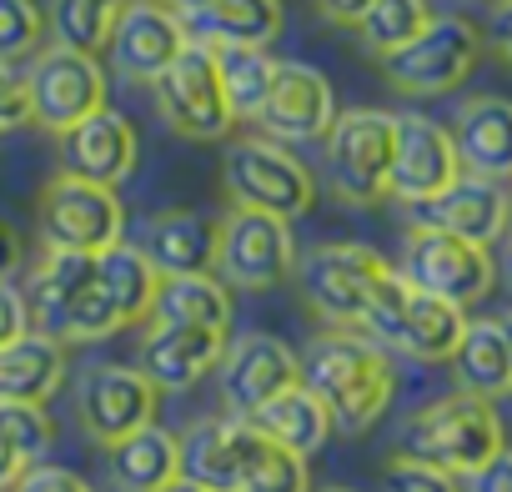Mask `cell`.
<instances>
[{
  "mask_svg": "<svg viewBox=\"0 0 512 492\" xmlns=\"http://www.w3.org/2000/svg\"><path fill=\"white\" fill-rule=\"evenodd\" d=\"M302 382L322 397L332 427L347 437L372 432L397 397V367L387 347L372 342L367 332H342V327L312 342V357L302 362Z\"/></svg>",
  "mask_w": 512,
  "mask_h": 492,
  "instance_id": "1",
  "label": "cell"
},
{
  "mask_svg": "<svg viewBox=\"0 0 512 492\" xmlns=\"http://www.w3.org/2000/svg\"><path fill=\"white\" fill-rule=\"evenodd\" d=\"M397 452L417 457V462H432L452 477H472L497 452H507V432H502V417L487 397L457 387L452 397H437V402L417 407L402 422Z\"/></svg>",
  "mask_w": 512,
  "mask_h": 492,
  "instance_id": "2",
  "label": "cell"
},
{
  "mask_svg": "<svg viewBox=\"0 0 512 492\" xmlns=\"http://www.w3.org/2000/svg\"><path fill=\"white\" fill-rule=\"evenodd\" d=\"M392 277H397V267L382 252L362 246V241H327V246H317V252L297 257L302 302L342 332L367 327V317H372L377 297L392 287Z\"/></svg>",
  "mask_w": 512,
  "mask_h": 492,
  "instance_id": "3",
  "label": "cell"
},
{
  "mask_svg": "<svg viewBox=\"0 0 512 492\" xmlns=\"http://www.w3.org/2000/svg\"><path fill=\"white\" fill-rule=\"evenodd\" d=\"M392 156H397V116L352 106L337 111L332 131L322 136V171L337 201L377 206L392 196Z\"/></svg>",
  "mask_w": 512,
  "mask_h": 492,
  "instance_id": "4",
  "label": "cell"
},
{
  "mask_svg": "<svg viewBox=\"0 0 512 492\" xmlns=\"http://www.w3.org/2000/svg\"><path fill=\"white\" fill-rule=\"evenodd\" d=\"M397 272L417 292H432V297H442L462 312L477 307L497 282V262H492L487 246H477L467 236H452L442 226H422V221H412V231L402 241Z\"/></svg>",
  "mask_w": 512,
  "mask_h": 492,
  "instance_id": "5",
  "label": "cell"
},
{
  "mask_svg": "<svg viewBox=\"0 0 512 492\" xmlns=\"http://www.w3.org/2000/svg\"><path fill=\"white\" fill-rule=\"evenodd\" d=\"M372 342L392 347V352H407L412 362H452L462 332H467V312L432 297V292H417L412 282H402V272L392 277V287L377 297L367 327H362Z\"/></svg>",
  "mask_w": 512,
  "mask_h": 492,
  "instance_id": "6",
  "label": "cell"
},
{
  "mask_svg": "<svg viewBox=\"0 0 512 492\" xmlns=\"http://www.w3.org/2000/svg\"><path fill=\"white\" fill-rule=\"evenodd\" d=\"M41 221V241L51 252H86L101 257L106 246L126 241V206L116 196V186H96L81 176H51L36 206Z\"/></svg>",
  "mask_w": 512,
  "mask_h": 492,
  "instance_id": "7",
  "label": "cell"
},
{
  "mask_svg": "<svg viewBox=\"0 0 512 492\" xmlns=\"http://www.w3.org/2000/svg\"><path fill=\"white\" fill-rule=\"evenodd\" d=\"M226 191L236 206H251V211H272L282 221H297L312 211L317 201V181L312 171L272 136H246L226 151Z\"/></svg>",
  "mask_w": 512,
  "mask_h": 492,
  "instance_id": "8",
  "label": "cell"
},
{
  "mask_svg": "<svg viewBox=\"0 0 512 492\" xmlns=\"http://www.w3.org/2000/svg\"><path fill=\"white\" fill-rule=\"evenodd\" d=\"M297 272V236L292 221L272 211L231 206L216 236V277L236 292H267Z\"/></svg>",
  "mask_w": 512,
  "mask_h": 492,
  "instance_id": "9",
  "label": "cell"
},
{
  "mask_svg": "<svg viewBox=\"0 0 512 492\" xmlns=\"http://www.w3.org/2000/svg\"><path fill=\"white\" fill-rule=\"evenodd\" d=\"M151 96H156L161 121L186 141H221L236 121L231 101H226V86H221V71H216V51L201 46V41H191L151 81Z\"/></svg>",
  "mask_w": 512,
  "mask_h": 492,
  "instance_id": "10",
  "label": "cell"
},
{
  "mask_svg": "<svg viewBox=\"0 0 512 492\" xmlns=\"http://www.w3.org/2000/svg\"><path fill=\"white\" fill-rule=\"evenodd\" d=\"M482 56V36L462 16H432V26L382 61L392 91L402 96H447L457 91Z\"/></svg>",
  "mask_w": 512,
  "mask_h": 492,
  "instance_id": "11",
  "label": "cell"
},
{
  "mask_svg": "<svg viewBox=\"0 0 512 492\" xmlns=\"http://www.w3.org/2000/svg\"><path fill=\"white\" fill-rule=\"evenodd\" d=\"M31 86V121L51 136H66L86 116L106 106V71L96 56L71 51V46H41L26 71Z\"/></svg>",
  "mask_w": 512,
  "mask_h": 492,
  "instance_id": "12",
  "label": "cell"
},
{
  "mask_svg": "<svg viewBox=\"0 0 512 492\" xmlns=\"http://www.w3.org/2000/svg\"><path fill=\"white\" fill-rule=\"evenodd\" d=\"M156 407H161V387L141 367L101 362L76 387V417H81L86 437L101 442V447H111V442L151 427L156 422Z\"/></svg>",
  "mask_w": 512,
  "mask_h": 492,
  "instance_id": "13",
  "label": "cell"
},
{
  "mask_svg": "<svg viewBox=\"0 0 512 492\" xmlns=\"http://www.w3.org/2000/svg\"><path fill=\"white\" fill-rule=\"evenodd\" d=\"M297 382H302V357L282 337L246 332V337L226 342V352H221V397H226L231 417H251L256 407H267L272 397H282Z\"/></svg>",
  "mask_w": 512,
  "mask_h": 492,
  "instance_id": "14",
  "label": "cell"
},
{
  "mask_svg": "<svg viewBox=\"0 0 512 492\" xmlns=\"http://www.w3.org/2000/svg\"><path fill=\"white\" fill-rule=\"evenodd\" d=\"M462 176L452 131L437 126L432 116H397V156H392V196L407 206L437 201L452 181Z\"/></svg>",
  "mask_w": 512,
  "mask_h": 492,
  "instance_id": "15",
  "label": "cell"
},
{
  "mask_svg": "<svg viewBox=\"0 0 512 492\" xmlns=\"http://www.w3.org/2000/svg\"><path fill=\"white\" fill-rule=\"evenodd\" d=\"M186 46H191L186 21L171 6H161V0H131V6L121 11V21H116V31H111L106 51H111V66L126 81L151 86Z\"/></svg>",
  "mask_w": 512,
  "mask_h": 492,
  "instance_id": "16",
  "label": "cell"
},
{
  "mask_svg": "<svg viewBox=\"0 0 512 492\" xmlns=\"http://www.w3.org/2000/svg\"><path fill=\"white\" fill-rule=\"evenodd\" d=\"M262 131L272 141H322L337 121V96H332V81L302 61H282L277 66V81H272V96L262 106Z\"/></svg>",
  "mask_w": 512,
  "mask_h": 492,
  "instance_id": "17",
  "label": "cell"
},
{
  "mask_svg": "<svg viewBox=\"0 0 512 492\" xmlns=\"http://www.w3.org/2000/svg\"><path fill=\"white\" fill-rule=\"evenodd\" d=\"M136 156H141L136 126L111 106H101L96 116H86L61 136V171L96 186H121L136 171Z\"/></svg>",
  "mask_w": 512,
  "mask_h": 492,
  "instance_id": "18",
  "label": "cell"
},
{
  "mask_svg": "<svg viewBox=\"0 0 512 492\" xmlns=\"http://www.w3.org/2000/svg\"><path fill=\"white\" fill-rule=\"evenodd\" d=\"M221 352H226V332L151 322V332H146V342H141V372H146L161 392H186V387H196L211 367H221Z\"/></svg>",
  "mask_w": 512,
  "mask_h": 492,
  "instance_id": "19",
  "label": "cell"
},
{
  "mask_svg": "<svg viewBox=\"0 0 512 492\" xmlns=\"http://www.w3.org/2000/svg\"><path fill=\"white\" fill-rule=\"evenodd\" d=\"M452 146L467 176L512 181V101L507 96H472L457 106Z\"/></svg>",
  "mask_w": 512,
  "mask_h": 492,
  "instance_id": "20",
  "label": "cell"
},
{
  "mask_svg": "<svg viewBox=\"0 0 512 492\" xmlns=\"http://www.w3.org/2000/svg\"><path fill=\"white\" fill-rule=\"evenodd\" d=\"M422 226H442L452 236H467L477 246H492L507 236V191L502 181H482V176H457L437 201L412 206Z\"/></svg>",
  "mask_w": 512,
  "mask_h": 492,
  "instance_id": "21",
  "label": "cell"
},
{
  "mask_svg": "<svg viewBox=\"0 0 512 492\" xmlns=\"http://www.w3.org/2000/svg\"><path fill=\"white\" fill-rule=\"evenodd\" d=\"M216 236L221 221L201 211H161L141 226V252L161 277H191V272H216Z\"/></svg>",
  "mask_w": 512,
  "mask_h": 492,
  "instance_id": "22",
  "label": "cell"
},
{
  "mask_svg": "<svg viewBox=\"0 0 512 492\" xmlns=\"http://www.w3.org/2000/svg\"><path fill=\"white\" fill-rule=\"evenodd\" d=\"M91 287H96V257H86V252H51V246H46V257L36 262V272H31V282H26L31 327L61 342L71 307H76Z\"/></svg>",
  "mask_w": 512,
  "mask_h": 492,
  "instance_id": "23",
  "label": "cell"
},
{
  "mask_svg": "<svg viewBox=\"0 0 512 492\" xmlns=\"http://www.w3.org/2000/svg\"><path fill=\"white\" fill-rule=\"evenodd\" d=\"M106 462H111V482L121 492H166L181 472H186V457H181V437L166 432L161 422L121 437L106 447Z\"/></svg>",
  "mask_w": 512,
  "mask_h": 492,
  "instance_id": "24",
  "label": "cell"
},
{
  "mask_svg": "<svg viewBox=\"0 0 512 492\" xmlns=\"http://www.w3.org/2000/svg\"><path fill=\"white\" fill-rule=\"evenodd\" d=\"M66 382V347L46 332H26L0 347V402H51Z\"/></svg>",
  "mask_w": 512,
  "mask_h": 492,
  "instance_id": "25",
  "label": "cell"
},
{
  "mask_svg": "<svg viewBox=\"0 0 512 492\" xmlns=\"http://www.w3.org/2000/svg\"><path fill=\"white\" fill-rule=\"evenodd\" d=\"M246 422H251L256 432H267L277 447L297 452V457L322 452V447H327V437H332V412L322 407V397H317L307 382L287 387V392H282V397H272L267 407H256Z\"/></svg>",
  "mask_w": 512,
  "mask_h": 492,
  "instance_id": "26",
  "label": "cell"
},
{
  "mask_svg": "<svg viewBox=\"0 0 512 492\" xmlns=\"http://www.w3.org/2000/svg\"><path fill=\"white\" fill-rule=\"evenodd\" d=\"M282 0H211L186 21V36L201 46H272L282 36Z\"/></svg>",
  "mask_w": 512,
  "mask_h": 492,
  "instance_id": "27",
  "label": "cell"
},
{
  "mask_svg": "<svg viewBox=\"0 0 512 492\" xmlns=\"http://www.w3.org/2000/svg\"><path fill=\"white\" fill-rule=\"evenodd\" d=\"M241 452H246V417H216V422H201L181 437L186 477H196L216 492L241 487Z\"/></svg>",
  "mask_w": 512,
  "mask_h": 492,
  "instance_id": "28",
  "label": "cell"
},
{
  "mask_svg": "<svg viewBox=\"0 0 512 492\" xmlns=\"http://www.w3.org/2000/svg\"><path fill=\"white\" fill-rule=\"evenodd\" d=\"M96 287L116 302V312L131 322H146L156 312V292H161V272L151 267V257L131 241H116L96 257Z\"/></svg>",
  "mask_w": 512,
  "mask_h": 492,
  "instance_id": "29",
  "label": "cell"
},
{
  "mask_svg": "<svg viewBox=\"0 0 512 492\" xmlns=\"http://www.w3.org/2000/svg\"><path fill=\"white\" fill-rule=\"evenodd\" d=\"M151 322L231 332V287H226L216 272L161 277V292H156V312H151Z\"/></svg>",
  "mask_w": 512,
  "mask_h": 492,
  "instance_id": "30",
  "label": "cell"
},
{
  "mask_svg": "<svg viewBox=\"0 0 512 492\" xmlns=\"http://www.w3.org/2000/svg\"><path fill=\"white\" fill-rule=\"evenodd\" d=\"M452 372H457V387L462 392H477V397H502L512 392V357H507V332L502 322L492 317H477L467 322L457 352H452Z\"/></svg>",
  "mask_w": 512,
  "mask_h": 492,
  "instance_id": "31",
  "label": "cell"
},
{
  "mask_svg": "<svg viewBox=\"0 0 512 492\" xmlns=\"http://www.w3.org/2000/svg\"><path fill=\"white\" fill-rule=\"evenodd\" d=\"M216 51V71H221V86H226V101H231V116L236 121H256L272 96V81H277V66L267 56V46H211Z\"/></svg>",
  "mask_w": 512,
  "mask_h": 492,
  "instance_id": "32",
  "label": "cell"
},
{
  "mask_svg": "<svg viewBox=\"0 0 512 492\" xmlns=\"http://www.w3.org/2000/svg\"><path fill=\"white\" fill-rule=\"evenodd\" d=\"M126 6H131V0H51L46 26H51L56 46L101 56L111 46V31H116V21H121Z\"/></svg>",
  "mask_w": 512,
  "mask_h": 492,
  "instance_id": "33",
  "label": "cell"
},
{
  "mask_svg": "<svg viewBox=\"0 0 512 492\" xmlns=\"http://www.w3.org/2000/svg\"><path fill=\"white\" fill-rule=\"evenodd\" d=\"M236 492H312L307 457L277 447L267 432L246 422V452H241V487Z\"/></svg>",
  "mask_w": 512,
  "mask_h": 492,
  "instance_id": "34",
  "label": "cell"
},
{
  "mask_svg": "<svg viewBox=\"0 0 512 492\" xmlns=\"http://www.w3.org/2000/svg\"><path fill=\"white\" fill-rule=\"evenodd\" d=\"M432 26V0H372L367 16L357 21V36L372 56H392L407 41H417Z\"/></svg>",
  "mask_w": 512,
  "mask_h": 492,
  "instance_id": "35",
  "label": "cell"
},
{
  "mask_svg": "<svg viewBox=\"0 0 512 492\" xmlns=\"http://www.w3.org/2000/svg\"><path fill=\"white\" fill-rule=\"evenodd\" d=\"M0 432H6V442H11L31 467L56 447V422H51L46 402H0Z\"/></svg>",
  "mask_w": 512,
  "mask_h": 492,
  "instance_id": "36",
  "label": "cell"
},
{
  "mask_svg": "<svg viewBox=\"0 0 512 492\" xmlns=\"http://www.w3.org/2000/svg\"><path fill=\"white\" fill-rule=\"evenodd\" d=\"M46 11L36 0H0V61H31L46 46Z\"/></svg>",
  "mask_w": 512,
  "mask_h": 492,
  "instance_id": "37",
  "label": "cell"
},
{
  "mask_svg": "<svg viewBox=\"0 0 512 492\" xmlns=\"http://www.w3.org/2000/svg\"><path fill=\"white\" fill-rule=\"evenodd\" d=\"M382 487L387 492H462V477L432 467V462H417V457H387L382 467Z\"/></svg>",
  "mask_w": 512,
  "mask_h": 492,
  "instance_id": "38",
  "label": "cell"
},
{
  "mask_svg": "<svg viewBox=\"0 0 512 492\" xmlns=\"http://www.w3.org/2000/svg\"><path fill=\"white\" fill-rule=\"evenodd\" d=\"M31 121V86L26 71H16L11 61H0V131H16Z\"/></svg>",
  "mask_w": 512,
  "mask_h": 492,
  "instance_id": "39",
  "label": "cell"
},
{
  "mask_svg": "<svg viewBox=\"0 0 512 492\" xmlns=\"http://www.w3.org/2000/svg\"><path fill=\"white\" fill-rule=\"evenodd\" d=\"M11 492H91V482L71 467H56V462H36L26 467V477L11 487Z\"/></svg>",
  "mask_w": 512,
  "mask_h": 492,
  "instance_id": "40",
  "label": "cell"
},
{
  "mask_svg": "<svg viewBox=\"0 0 512 492\" xmlns=\"http://www.w3.org/2000/svg\"><path fill=\"white\" fill-rule=\"evenodd\" d=\"M31 332V307L26 292H16L11 282H0V347H11Z\"/></svg>",
  "mask_w": 512,
  "mask_h": 492,
  "instance_id": "41",
  "label": "cell"
},
{
  "mask_svg": "<svg viewBox=\"0 0 512 492\" xmlns=\"http://www.w3.org/2000/svg\"><path fill=\"white\" fill-rule=\"evenodd\" d=\"M462 492H512V452H497L487 467L462 477Z\"/></svg>",
  "mask_w": 512,
  "mask_h": 492,
  "instance_id": "42",
  "label": "cell"
},
{
  "mask_svg": "<svg viewBox=\"0 0 512 492\" xmlns=\"http://www.w3.org/2000/svg\"><path fill=\"white\" fill-rule=\"evenodd\" d=\"M367 6H372V0H317V16L332 21V26H352L357 31V21L367 16Z\"/></svg>",
  "mask_w": 512,
  "mask_h": 492,
  "instance_id": "43",
  "label": "cell"
},
{
  "mask_svg": "<svg viewBox=\"0 0 512 492\" xmlns=\"http://www.w3.org/2000/svg\"><path fill=\"white\" fill-rule=\"evenodd\" d=\"M492 46L512 66V0H497V6H492Z\"/></svg>",
  "mask_w": 512,
  "mask_h": 492,
  "instance_id": "44",
  "label": "cell"
},
{
  "mask_svg": "<svg viewBox=\"0 0 512 492\" xmlns=\"http://www.w3.org/2000/svg\"><path fill=\"white\" fill-rule=\"evenodd\" d=\"M26 467H31V462H26V457L6 442V432H0V492H11V487L26 477Z\"/></svg>",
  "mask_w": 512,
  "mask_h": 492,
  "instance_id": "45",
  "label": "cell"
},
{
  "mask_svg": "<svg viewBox=\"0 0 512 492\" xmlns=\"http://www.w3.org/2000/svg\"><path fill=\"white\" fill-rule=\"evenodd\" d=\"M16 267H21V231L11 221H0V282H11Z\"/></svg>",
  "mask_w": 512,
  "mask_h": 492,
  "instance_id": "46",
  "label": "cell"
},
{
  "mask_svg": "<svg viewBox=\"0 0 512 492\" xmlns=\"http://www.w3.org/2000/svg\"><path fill=\"white\" fill-rule=\"evenodd\" d=\"M166 6H171V11L181 16V21H191V16H201V11L211 6V0H166Z\"/></svg>",
  "mask_w": 512,
  "mask_h": 492,
  "instance_id": "47",
  "label": "cell"
},
{
  "mask_svg": "<svg viewBox=\"0 0 512 492\" xmlns=\"http://www.w3.org/2000/svg\"><path fill=\"white\" fill-rule=\"evenodd\" d=\"M166 492H216V487H206V482H196V477H186V472H181Z\"/></svg>",
  "mask_w": 512,
  "mask_h": 492,
  "instance_id": "48",
  "label": "cell"
},
{
  "mask_svg": "<svg viewBox=\"0 0 512 492\" xmlns=\"http://www.w3.org/2000/svg\"><path fill=\"white\" fill-rule=\"evenodd\" d=\"M502 277H507V287H512V231H507V246H502Z\"/></svg>",
  "mask_w": 512,
  "mask_h": 492,
  "instance_id": "49",
  "label": "cell"
},
{
  "mask_svg": "<svg viewBox=\"0 0 512 492\" xmlns=\"http://www.w3.org/2000/svg\"><path fill=\"white\" fill-rule=\"evenodd\" d=\"M502 332H507V357H512V317L502 322Z\"/></svg>",
  "mask_w": 512,
  "mask_h": 492,
  "instance_id": "50",
  "label": "cell"
},
{
  "mask_svg": "<svg viewBox=\"0 0 512 492\" xmlns=\"http://www.w3.org/2000/svg\"><path fill=\"white\" fill-rule=\"evenodd\" d=\"M507 231H512V196H507Z\"/></svg>",
  "mask_w": 512,
  "mask_h": 492,
  "instance_id": "51",
  "label": "cell"
},
{
  "mask_svg": "<svg viewBox=\"0 0 512 492\" xmlns=\"http://www.w3.org/2000/svg\"><path fill=\"white\" fill-rule=\"evenodd\" d=\"M322 492H357V487H322Z\"/></svg>",
  "mask_w": 512,
  "mask_h": 492,
  "instance_id": "52",
  "label": "cell"
},
{
  "mask_svg": "<svg viewBox=\"0 0 512 492\" xmlns=\"http://www.w3.org/2000/svg\"><path fill=\"white\" fill-rule=\"evenodd\" d=\"M161 6H166V0H161Z\"/></svg>",
  "mask_w": 512,
  "mask_h": 492,
  "instance_id": "53",
  "label": "cell"
}]
</instances>
